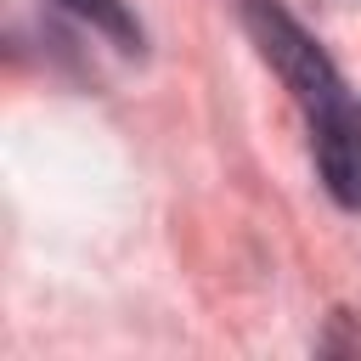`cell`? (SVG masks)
Masks as SVG:
<instances>
[{"label": "cell", "instance_id": "2", "mask_svg": "<svg viewBox=\"0 0 361 361\" xmlns=\"http://www.w3.org/2000/svg\"><path fill=\"white\" fill-rule=\"evenodd\" d=\"M56 11H68V17H79L90 34H102L113 51H124V56H141L147 51V28H141V17L130 11V0H51Z\"/></svg>", "mask_w": 361, "mask_h": 361}, {"label": "cell", "instance_id": "1", "mask_svg": "<svg viewBox=\"0 0 361 361\" xmlns=\"http://www.w3.org/2000/svg\"><path fill=\"white\" fill-rule=\"evenodd\" d=\"M237 11H243V28H248L259 62L282 79V90L293 96V107L310 130L322 192L344 214H361V102L350 96L338 62L282 0H243Z\"/></svg>", "mask_w": 361, "mask_h": 361}]
</instances>
